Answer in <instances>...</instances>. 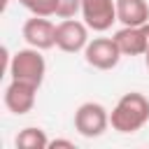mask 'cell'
Instances as JSON below:
<instances>
[{"label":"cell","mask_w":149,"mask_h":149,"mask_svg":"<svg viewBox=\"0 0 149 149\" xmlns=\"http://www.w3.org/2000/svg\"><path fill=\"white\" fill-rule=\"evenodd\" d=\"M147 121H149V98L137 91L123 93L109 112V126L123 135L142 130Z\"/></svg>","instance_id":"6da1fadb"},{"label":"cell","mask_w":149,"mask_h":149,"mask_svg":"<svg viewBox=\"0 0 149 149\" xmlns=\"http://www.w3.org/2000/svg\"><path fill=\"white\" fill-rule=\"evenodd\" d=\"M44 74H47V61L40 54V49L28 47V49H19L12 56V63H9V77L12 79H21V81L35 84L40 88L44 81Z\"/></svg>","instance_id":"7a4b0ae2"},{"label":"cell","mask_w":149,"mask_h":149,"mask_svg":"<svg viewBox=\"0 0 149 149\" xmlns=\"http://www.w3.org/2000/svg\"><path fill=\"white\" fill-rule=\"evenodd\" d=\"M109 126V112L100 102H81L74 112V130L81 137H100Z\"/></svg>","instance_id":"3957f363"},{"label":"cell","mask_w":149,"mask_h":149,"mask_svg":"<svg viewBox=\"0 0 149 149\" xmlns=\"http://www.w3.org/2000/svg\"><path fill=\"white\" fill-rule=\"evenodd\" d=\"M121 49L114 37H93L84 49V61L95 70H112L121 61Z\"/></svg>","instance_id":"277c9868"},{"label":"cell","mask_w":149,"mask_h":149,"mask_svg":"<svg viewBox=\"0 0 149 149\" xmlns=\"http://www.w3.org/2000/svg\"><path fill=\"white\" fill-rule=\"evenodd\" d=\"M88 26L86 21H77L72 19H63L61 23H56V47L65 54H79L86 49L88 44Z\"/></svg>","instance_id":"5b68a950"},{"label":"cell","mask_w":149,"mask_h":149,"mask_svg":"<svg viewBox=\"0 0 149 149\" xmlns=\"http://www.w3.org/2000/svg\"><path fill=\"white\" fill-rule=\"evenodd\" d=\"M81 19L95 33H105L116 21V0H81Z\"/></svg>","instance_id":"8992f818"},{"label":"cell","mask_w":149,"mask_h":149,"mask_svg":"<svg viewBox=\"0 0 149 149\" xmlns=\"http://www.w3.org/2000/svg\"><path fill=\"white\" fill-rule=\"evenodd\" d=\"M23 40L28 42V47H35L40 51H47L51 47H56V26L49 21V16H37L33 14L23 28H21Z\"/></svg>","instance_id":"52a82bcc"},{"label":"cell","mask_w":149,"mask_h":149,"mask_svg":"<svg viewBox=\"0 0 149 149\" xmlns=\"http://www.w3.org/2000/svg\"><path fill=\"white\" fill-rule=\"evenodd\" d=\"M35 98H37V86L21 79H12L5 88V107L16 116L28 114L35 107Z\"/></svg>","instance_id":"ba28073f"},{"label":"cell","mask_w":149,"mask_h":149,"mask_svg":"<svg viewBox=\"0 0 149 149\" xmlns=\"http://www.w3.org/2000/svg\"><path fill=\"white\" fill-rule=\"evenodd\" d=\"M114 40L123 56H144L149 49L142 26H123L121 30L114 33Z\"/></svg>","instance_id":"9c48e42d"},{"label":"cell","mask_w":149,"mask_h":149,"mask_svg":"<svg viewBox=\"0 0 149 149\" xmlns=\"http://www.w3.org/2000/svg\"><path fill=\"white\" fill-rule=\"evenodd\" d=\"M116 21L121 26H142L149 21L147 0H116Z\"/></svg>","instance_id":"30bf717a"},{"label":"cell","mask_w":149,"mask_h":149,"mask_svg":"<svg viewBox=\"0 0 149 149\" xmlns=\"http://www.w3.org/2000/svg\"><path fill=\"white\" fill-rule=\"evenodd\" d=\"M14 144H16V149H49V137L42 128L28 126V128L19 130Z\"/></svg>","instance_id":"8fae6325"},{"label":"cell","mask_w":149,"mask_h":149,"mask_svg":"<svg viewBox=\"0 0 149 149\" xmlns=\"http://www.w3.org/2000/svg\"><path fill=\"white\" fill-rule=\"evenodd\" d=\"M30 14L37 16H56V0H19Z\"/></svg>","instance_id":"7c38bea8"},{"label":"cell","mask_w":149,"mask_h":149,"mask_svg":"<svg viewBox=\"0 0 149 149\" xmlns=\"http://www.w3.org/2000/svg\"><path fill=\"white\" fill-rule=\"evenodd\" d=\"M81 12V0H56V16L72 19Z\"/></svg>","instance_id":"4fadbf2b"},{"label":"cell","mask_w":149,"mask_h":149,"mask_svg":"<svg viewBox=\"0 0 149 149\" xmlns=\"http://www.w3.org/2000/svg\"><path fill=\"white\" fill-rule=\"evenodd\" d=\"M58 147L74 149V142H70V140H63V137H58V140H49V149H58Z\"/></svg>","instance_id":"5bb4252c"},{"label":"cell","mask_w":149,"mask_h":149,"mask_svg":"<svg viewBox=\"0 0 149 149\" xmlns=\"http://www.w3.org/2000/svg\"><path fill=\"white\" fill-rule=\"evenodd\" d=\"M142 30H144V37H147V44H149V21L142 23Z\"/></svg>","instance_id":"9a60e30c"},{"label":"cell","mask_w":149,"mask_h":149,"mask_svg":"<svg viewBox=\"0 0 149 149\" xmlns=\"http://www.w3.org/2000/svg\"><path fill=\"white\" fill-rule=\"evenodd\" d=\"M144 65H147V70H149V49H147V54H144Z\"/></svg>","instance_id":"2e32d148"},{"label":"cell","mask_w":149,"mask_h":149,"mask_svg":"<svg viewBox=\"0 0 149 149\" xmlns=\"http://www.w3.org/2000/svg\"><path fill=\"white\" fill-rule=\"evenodd\" d=\"M12 0H2V9H7V5H9Z\"/></svg>","instance_id":"e0dca14e"}]
</instances>
